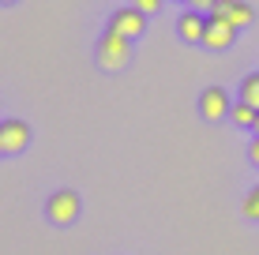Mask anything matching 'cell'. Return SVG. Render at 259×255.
I'll return each instance as SVG.
<instances>
[{
  "mask_svg": "<svg viewBox=\"0 0 259 255\" xmlns=\"http://www.w3.org/2000/svg\"><path fill=\"white\" fill-rule=\"evenodd\" d=\"M207 15H210V19L233 23L237 30H240V26H248V23H255V8L248 4V0H218V4H214Z\"/></svg>",
  "mask_w": 259,
  "mask_h": 255,
  "instance_id": "obj_3",
  "label": "cell"
},
{
  "mask_svg": "<svg viewBox=\"0 0 259 255\" xmlns=\"http://www.w3.org/2000/svg\"><path fill=\"white\" fill-rule=\"evenodd\" d=\"M0 4H15V0H0Z\"/></svg>",
  "mask_w": 259,
  "mask_h": 255,
  "instance_id": "obj_16",
  "label": "cell"
},
{
  "mask_svg": "<svg viewBox=\"0 0 259 255\" xmlns=\"http://www.w3.org/2000/svg\"><path fill=\"white\" fill-rule=\"evenodd\" d=\"M0 143H4V154H23L30 146V128L23 120H0Z\"/></svg>",
  "mask_w": 259,
  "mask_h": 255,
  "instance_id": "obj_6",
  "label": "cell"
},
{
  "mask_svg": "<svg viewBox=\"0 0 259 255\" xmlns=\"http://www.w3.org/2000/svg\"><path fill=\"white\" fill-rule=\"evenodd\" d=\"M244 218H252V222H259V184L252 191L244 195Z\"/></svg>",
  "mask_w": 259,
  "mask_h": 255,
  "instance_id": "obj_11",
  "label": "cell"
},
{
  "mask_svg": "<svg viewBox=\"0 0 259 255\" xmlns=\"http://www.w3.org/2000/svg\"><path fill=\"white\" fill-rule=\"evenodd\" d=\"M240 101H248L252 109H259V72L240 79Z\"/></svg>",
  "mask_w": 259,
  "mask_h": 255,
  "instance_id": "obj_10",
  "label": "cell"
},
{
  "mask_svg": "<svg viewBox=\"0 0 259 255\" xmlns=\"http://www.w3.org/2000/svg\"><path fill=\"white\" fill-rule=\"evenodd\" d=\"M237 41V26L233 23H226V19H210L207 23V34H203V45L214 49V53H222V49H229Z\"/></svg>",
  "mask_w": 259,
  "mask_h": 255,
  "instance_id": "obj_8",
  "label": "cell"
},
{
  "mask_svg": "<svg viewBox=\"0 0 259 255\" xmlns=\"http://www.w3.org/2000/svg\"><path fill=\"white\" fill-rule=\"evenodd\" d=\"M109 30H117V34H124V38H143V30H147V15L139 12L136 4H128V8H117L113 12V19H109Z\"/></svg>",
  "mask_w": 259,
  "mask_h": 255,
  "instance_id": "obj_4",
  "label": "cell"
},
{
  "mask_svg": "<svg viewBox=\"0 0 259 255\" xmlns=\"http://www.w3.org/2000/svg\"><path fill=\"white\" fill-rule=\"evenodd\" d=\"M207 23H210V15H203V12H195V8H188V12L177 19V34H181L188 45H195L199 41L203 45V34H207Z\"/></svg>",
  "mask_w": 259,
  "mask_h": 255,
  "instance_id": "obj_7",
  "label": "cell"
},
{
  "mask_svg": "<svg viewBox=\"0 0 259 255\" xmlns=\"http://www.w3.org/2000/svg\"><path fill=\"white\" fill-rule=\"evenodd\" d=\"M132 4H136L139 12H143V15H154L158 8H162V0H132Z\"/></svg>",
  "mask_w": 259,
  "mask_h": 255,
  "instance_id": "obj_12",
  "label": "cell"
},
{
  "mask_svg": "<svg viewBox=\"0 0 259 255\" xmlns=\"http://www.w3.org/2000/svg\"><path fill=\"white\" fill-rule=\"evenodd\" d=\"M0 158H4V143H0Z\"/></svg>",
  "mask_w": 259,
  "mask_h": 255,
  "instance_id": "obj_17",
  "label": "cell"
},
{
  "mask_svg": "<svg viewBox=\"0 0 259 255\" xmlns=\"http://www.w3.org/2000/svg\"><path fill=\"white\" fill-rule=\"evenodd\" d=\"M252 131H255V135H259V117H255V128H252Z\"/></svg>",
  "mask_w": 259,
  "mask_h": 255,
  "instance_id": "obj_15",
  "label": "cell"
},
{
  "mask_svg": "<svg viewBox=\"0 0 259 255\" xmlns=\"http://www.w3.org/2000/svg\"><path fill=\"white\" fill-rule=\"evenodd\" d=\"M255 117H259V109H252L248 101H233V109H229L233 128H248V131H252L255 128Z\"/></svg>",
  "mask_w": 259,
  "mask_h": 255,
  "instance_id": "obj_9",
  "label": "cell"
},
{
  "mask_svg": "<svg viewBox=\"0 0 259 255\" xmlns=\"http://www.w3.org/2000/svg\"><path fill=\"white\" fill-rule=\"evenodd\" d=\"M79 214H83V203H79V195L71 188H57L46 199V218L53 225H71Z\"/></svg>",
  "mask_w": 259,
  "mask_h": 255,
  "instance_id": "obj_2",
  "label": "cell"
},
{
  "mask_svg": "<svg viewBox=\"0 0 259 255\" xmlns=\"http://www.w3.org/2000/svg\"><path fill=\"white\" fill-rule=\"evenodd\" d=\"M229 109H233V101H229V94L222 90V86H207V90L199 94V113L207 120H226Z\"/></svg>",
  "mask_w": 259,
  "mask_h": 255,
  "instance_id": "obj_5",
  "label": "cell"
},
{
  "mask_svg": "<svg viewBox=\"0 0 259 255\" xmlns=\"http://www.w3.org/2000/svg\"><path fill=\"white\" fill-rule=\"evenodd\" d=\"M94 57H98V68H102V72H120L132 60V38H124L117 30H105L102 38H98Z\"/></svg>",
  "mask_w": 259,
  "mask_h": 255,
  "instance_id": "obj_1",
  "label": "cell"
},
{
  "mask_svg": "<svg viewBox=\"0 0 259 255\" xmlns=\"http://www.w3.org/2000/svg\"><path fill=\"white\" fill-rule=\"evenodd\" d=\"M248 158H252V165H259V135L252 139V146H248Z\"/></svg>",
  "mask_w": 259,
  "mask_h": 255,
  "instance_id": "obj_14",
  "label": "cell"
},
{
  "mask_svg": "<svg viewBox=\"0 0 259 255\" xmlns=\"http://www.w3.org/2000/svg\"><path fill=\"white\" fill-rule=\"evenodd\" d=\"M188 4L195 8V12H210V8L218 4V0H188Z\"/></svg>",
  "mask_w": 259,
  "mask_h": 255,
  "instance_id": "obj_13",
  "label": "cell"
}]
</instances>
